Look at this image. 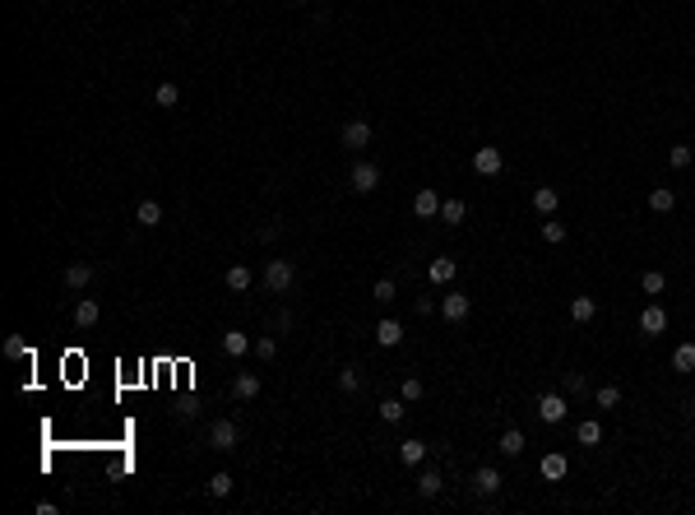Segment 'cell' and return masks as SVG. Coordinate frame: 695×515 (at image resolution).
<instances>
[{
    "label": "cell",
    "mask_w": 695,
    "mask_h": 515,
    "mask_svg": "<svg viewBox=\"0 0 695 515\" xmlns=\"http://www.w3.org/2000/svg\"><path fill=\"white\" fill-rule=\"evenodd\" d=\"M533 209H538L542 218H552V213L561 209V191H556V186H538V191H533Z\"/></svg>",
    "instance_id": "8fae6325"
},
{
    "label": "cell",
    "mask_w": 695,
    "mask_h": 515,
    "mask_svg": "<svg viewBox=\"0 0 695 515\" xmlns=\"http://www.w3.org/2000/svg\"><path fill=\"white\" fill-rule=\"evenodd\" d=\"M348 181H353V191H357V195H371L375 186H380V168H375L371 158H357L353 172H348Z\"/></svg>",
    "instance_id": "3957f363"
},
{
    "label": "cell",
    "mask_w": 695,
    "mask_h": 515,
    "mask_svg": "<svg viewBox=\"0 0 695 515\" xmlns=\"http://www.w3.org/2000/svg\"><path fill=\"white\" fill-rule=\"evenodd\" d=\"M594 316H598V302H594V297H584V292H580V297H570V321L589 325Z\"/></svg>",
    "instance_id": "44dd1931"
},
{
    "label": "cell",
    "mask_w": 695,
    "mask_h": 515,
    "mask_svg": "<svg viewBox=\"0 0 695 515\" xmlns=\"http://www.w3.org/2000/svg\"><path fill=\"white\" fill-rule=\"evenodd\" d=\"M441 204H445V200L431 191V186H422V191L413 195V213H418V218H436V213H441Z\"/></svg>",
    "instance_id": "30bf717a"
},
{
    "label": "cell",
    "mask_w": 695,
    "mask_h": 515,
    "mask_svg": "<svg viewBox=\"0 0 695 515\" xmlns=\"http://www.w3.org/2000/svg\"><path fill=\"white\" fill-rule=\"evenodd\" d=\"M292 283H297V265H292V260H269V265H265V288L269 292L283 297Z\"/></svg>",
    "instance_id": "7a4b0ae2"
},
{
    "label": "cell",
    "mask_w": 695,
    "mask_h": 515,
    "mask_svg": "<svg viewBox=\"0 0 695 515\" xmlns=\"http://www.w3.org/2000/svg\"><path fill=\"white\" fill-rule=\"evenodd\" d=\"M292 5H306V0H292Z\"/></svg>",
    "instance_id": "b9f144b4"
},
{
    "label": "cell",
    "mask_w": 695,
    "mask_h": 515,
    "mask_svg": "<svg viewBox=\"0 0 695 515\" xmlns=\"http://www.w3.org/2000/svg\"><path fill=\"white\" fill-rule=\"evenodd\" d=\"M575 441H580V446H598V441H603V427H598L594 418H584L580 432H575Z\"/></svg>",
    "instance_id": "f1b7e54d"
},
{
    "label": "cell",
    "mask_w": 695,
    "mask_h": 515,
    "mask_svg": "<svg viewBox=\"0 0 695 515\" xmlns=\"http://www.w3.org/2000/svg\"><path fill=\"white\" fill-rule=\"evenodd\" d=\"M422 395H427V385H422L418 376H403V385H399V399H403V404H418Z\"/></svg>",
    "instance_id": "1f68e13d"
},
{
    "label": "cell",
    "mask_w": 695,
    "mask_h": 515,
    "mask_svg": "<svg viewBox=\"0 0 695 515\" xmlns=\"http://www.w3.org/2000/svg\"><path fill=\"white\" fill-rule=\"evenodd\" d=\"M436 492H441V473H436V469L418 473V497H422V502H431Z\"/></svg>",
    "instance_id": "d4e9b609"
},
{
    "label": "cell",
    "mask_w": 695,
    "mask_h": 515,
    "mask_svg": "<svg viewBox=\"0 0 695 515\" xmlns=\"http://www.w3.org/2000/svg\"><path fill=\"white\" fill-rule=\"evenodd\" d=\"M232 395H237V399H255V395H260V376H255V371H237V376H232Z\"/></svg>",
    "instance_id": "5bb4252c"
},
{
    "label": "cell",
    "mask_w": 695,
    "mask_h": 515,
    "mask_svg": "<svg viewBox=\"0 0 695 515\" xmlns=\"http://www.w3.org/2000/svg\"><path fill=\"white\" fill-rule=\"evenodd\" d=\"M371 297H375V302H380V306H389V302H394V297H399V283H394V279H375Z\"/></svg>",
    "instance_id": "4dcf8cb0"
},
{
    "label": "cell",
    "mask_w": 695,
    "mask_h": 515,
    "mask_svg": "<svg viewBox=\"0 0 695 515\" xmlns=\"http://www.w3.org/2000/svg\"><path fill=\"white\" fill-rule=\"evenodd\" d=\"M565 469H570V464H565V455H556V450H552V455H542V464H538V473H542L547 483L565 478Z\"/></svg>",
    "instance_id": "ffe728a7"
},
{
    "label": "cell",
    "mask_w": 695,
    "mask_h": 515,
    "mask_svg": "<svg viewBox=\"0 0 695 515\" xmlns=\"http://www.w3.org/2000/svg\"><path fill=\"white\" fill-rule=\"evenodd\" d=\"M93 274H98V269H93L89 260H75V265H65V279L61 283H65V292H84L93 283Z\"/></svg>",
    "instance_id": "5b68a950"
},
{
    "label": "cell",
    "mask_w": 695,
    "mask_h": 515,
    "mask_svg": "<svg viewBox=\"0 0 695 515\" xmlns=\"http://www.w3.org/2000/svg\"><path fill=\"white\" fill-rule=\"evenodd\" d=\"M668 163L672 168H691V144H672L668 149Z\"/></svg>",
    "instance_id": "60d3db41"
},
{
    "label": "cell",
    "mask_w": 695,
    "mask_h": 515,
    "mask_svg": "<svg viewBox=\"0 0 695 515\" xmlns=\"http://www.w3.org/2000/svg\"><path fill=\"white\" fill-rule=\"evenodd\" d=\"M362 385H366V376H362V367H357V362L339 367V390H343V395H357Z\"/></svg>",
    "instance_id": "e0dca14e"
},
{
    "label": "cell",
    "mask_w": 695,
    "mask_h": 515,
    "mask_svg": "<svg viewBox=\"0 0 695 515\" xmlns=\"http://www.w3.org/2000/svg\"><path fill=\"white\" fill-rule=\"evenodd\" d=\"M640 330H644V335H663V330H668V311H663L658 302H649L640 311Z\"/></svg>",
    "instance_id": "7c38bea8"
},
{
    "label": "cell",
    "mask_w": 695,
    "mask_h": 515,
    "mask_svg": "<svg viewBox=\"0 0 695 515\" xmlns=\"http://www.w3.org/2000/svg\"><path fill=\"white\" fill-rule=\"evenodd\" d=\"M649 209L653 213H672L677 209V191H672V186H653V191H649Z\"/></svg>",
    "instance_id": "ac0fdd59"
},
{
    "label": "cell",
    "mask_w": 695,
    "mask_h": 515,
    "mask_svg": "<svg viewBox=\"0 0 695 515\" xmlns=\"http://www.w3.org/2000/svg\"><path fill=\"white\" fill-rule=\"evenodd\" d=\"M375 344H380V348H399V344H403V325H399V321H380V325H375Z\"/></svg>",
    "instance_id": "2e32d148"
},
{
    "label": "cell",
    "mask_w": 695,
    "mask_h": 515,
    "mask_svg": "<svg viewBox=\"0 0 695 515\" xmlns=\"http://www.w3.org/2000/svg\"><path fill=\"white\" fill-rule=\"evenodd\" d=\"M542 242H547V247H561V242H565V223H556V218H542Z\"/></svg>",
    "instance_id": "e575fe53"
},
{
    "label": "cell",
    "mask_w": 695,
    "mask_h": 515,
    "mask_svg": "<svg viewBox=\"0 0 695 515\" xmlns=\"http://www.w3.org/2000/svg\"><path fill=\"white\" fill-rule=\"evenodd\" d=\"M422 455H427V441H418V437H408L399 446V459H403V464H422Z\"/></svg>",
    "instance_id": "4316f807"
},
{
    "label": "cell",
    "mask_w": 695,
    "mask_h": 515,
    "mask_svg": "<svg viewBox=\"0 0 695 515\" xmlns=\"http://www.w3.org/2000/svg\"><path fill=\"white\" fill-rule=\"evenodd\" d=\"M223 353H227V358L251 353V335H246V330H227V335H223Z\"/></svg>",
    "instance_id": "d6986e66"
},
{
    "label": "cell",
    "mask_w": 695,
    "mask_h": 515,
    "mask_svg": "<svg viewBox=\"0 0 695 515\" xmlns=\"http://www.w3.org/2000/svg\"><path fill=\"white\" fill-rule=\"evenodd\" d=\"M371 144V125L366 121H348L343 125V149H366Z\"/></svg>",
    "instance_id": "4fadbf2b"
},
{
    "label": "cell",
    "mask_w": 695,
    "mask_h": 515,
    "mask_svg": "<svg viewBox=\"0 0 695 515\" xmlns=\"http://www.w3.org/2000/svg\"><path fill=\"white\" fill-rule=\"evenodd\" d=\"M538 418L547 427L565 423V395H538Z\"/></svg>",
    "instance_id": "8992f818"
},
{
    "label": "cell",
    "mask_w": 695,
    "mask_h": 515,
    "mask_svg": "<svg viewBox=\"0 0 695 515\" xmlns=\"http://www.w3.org/2000/svg\"><path fill=\"white\" fill-rule=\"evenodd\" d=\"M594 399H598V409H617L621 404V385H598Z\"/></svg>",
    "instance_id": "ab89813d"
},
{
    "label": "cell",
    "mask_w": 695,
    "mask_h": 515,
    "mask_svg": "<svg viewBox=\"0 0 695 515\" xmlns=\"http://www.w3.org/2000/svg\"><path fill=\"white\" fill-rule=\"evenodd\" d=\"M154 102H158V107H177V102H181V89L167 79V84H158V89H154Z\"/></svg>",
    "instance_id": "f546056e"
},
{
    "label": "cell",
    "mask_w": 695,
    "mask_h": 515,
    "mask_svg": "<svg viewBox=\"0 0 695 515\" xmlns=\"http://www.w3.org/2000/svg\"><path fill=\"white\" fill-rule=\"evenodd\" d=\"M473 172H477V177H496V172H501V149H491V144L473 149Z\"/></svg>",
    "instance_id": "52a82bcc"
},
{
    "label": "cell",
    "mask_w": 695,
    "mask_h": 515,
    "mask_svg": "<svg viewBox=\"0 0 695 515\" xmlns=\"http://www.w3.org/2000/svg\"><path fill=\"white\" fill-rule=\"evenodd\" d=\"M524 446H529V441H524V432H519V427H506V432H501V455H524Z\"/></svg>",
    "instance_id": "603a6c76"
},
{
    "label": "cell",
    "mask_w": 695,
    "mask_h": 515,
    "mask_svg": "<svg viewBox=\"0 0 695 515\" xmlns=\"http://www.w3.org/2000/svg\"><path fill=\"white\" fill-rule=\"evenodd\" d=\"M640 288L649 292V297H658V292L668 288V274H663V269H649V274H644V279H640Z\"/></svg>",
    "instance_id": "74e56055"
},
{
    "label": "cell",
    "mask_w": 695,
    "mask_h": 515,
    "mask_svg": "<svg viewBox=\"0 0 695 515\" xmlns=\"http://www.w3.org/2000/svg\"><path fill=\"white\" fill-rule=\"evenodd\" d=\"M134 223H139V228H158V223H163V204H158V200H139V204H134Z\"/></svg>",
    "instance_id": "9a60e30c"
},
{
    "label": "cell",
    "mask_w": 695,
    "mask_h": 515,
    "mask_svg": "<svg viewBox=\"0 0 695 515\" xmlns=\"http://www.w3.org/2000/svg\"><path fill=\"white\" fill-rule=\"evenodd\" d=\"M375 414H380V423H403V414H408V409H403V399H385Z\"/></svg>",
    "instance_id": "836d02e7"
},
{
    "label": "cell",
    "mask_w": 695,
    "mask_h": 515,
    "mask_svg": "<svg viewBox=\"0 0 695 515\" xmlns=\"http://www.w3.org/2000/svg\"><path fill=\"white\" fill-rule=\"evenodd\" d=\"M0 353H5V358H10V362H19V358H33V348L23 344L19 335H10V339H5V348H0Z\"/></svg>",
    "instance_id": "d6a6232c"
},
{
    "label": "cell",
    "mask_w": 695,
    "mask_h": 515,
    "mask_svg": "<svg viewBox=\"0 0 695 515\" xmlns=\"http://www.w3.org/2000/svg\"><path fill=\"white\" fill-rule=\"evenodd\" d=\"M204 492H209L213 502H218V497H227V492H232V473H213V478L204 483Z\"/></svg>",
    "instance_id": "8d00e7d4"
},
{
    "label": "cell",
    "mask_w": 695,
    "mask_h": 515,
    "mask_svg": "<svg viewBox=\"0 0 695 515\" xmlns=\"http://www.w3.org/2000/svg\"><path fill=\"white\" fill-rule=\"evenodd\" d=\"M463 213H468V209H463V200H445V204H441V223H445V228H459Z\"/></svg>",
    "instance_id": "83f0119b"
},
{
    "label": "cell",
    "mask_w": 695,
    "mask_h": 515,
    "mask_svg": "<svg viewBox=\"0 0 695 515\" xmlns=\"http://www.w3.org/2000/svg\"><path fill=\"white\" fill-rule=\"evenodd\" d=\"M501 483H506V478H501V473L491 469V464L473 469V492H477V497H496V492H501Z\"/></svg>",
    "instance_id": "ba28073f"
},
{
    "label": "cell",
    "mask_w": 695,
    "mask_h": 515,
    "mask_svg": "<svg viewBox=\"0 0 695 515\" xmlns=\"http://www.w3.org/2000/svg\"><path fill=\"white\" fill-rule=\"evenodd\" d=\"M561 390L565 395H584L589 390V376H584V371H565V376H561Z\"/></svg>",
    "instance_id": "d590c367"
},
{
    "label": "cell",
    "mask_w": 695,
    "mask_h": 515,
    "mask_svg": "<svg viewBox=\"0 0 695 515\" xmlns=\"http://www.w3.org/2000/svg\"><path fill=\"white\" fill-rule=\"evenodd\" d=\"M204 441H209L218 455H227V450H237L242 432H237V423H232V418H213V423L204 427Z\"/></svg>",
    "instance_id": "6da1fadb"
},
{
    "label": "cell",
    "mask_w": 695,
    "mask_h": 515,
    "mask_svg": "<svg viewBox=\"0 0 695 515\" xmlns=\"http://www.w3.org/2000/svg\"><path fill=\"white\" fill-rule=\"evenodd\" d=\"M468 311H473V297H468V292L454 288V292H445V297H441V316H445L450 325H459Z\"/></svg>",
    "instance_id": "277c9868"
},
{
    "label": "cell",
    "mask_w": 695,
    "mask_h": 515,
    "mask_svg": "<svg viewBox=\"0 0 695 515\" xmlns=\"http://www.w3.org/2000/svg\"><path fill=\"white\" fill-rule=\"evenodd\" d=\"M223 283H227L232 292H246V288H251V269H246V265H232L227 274H223Z\"/></svg>",
    "instance_id": "cb8c5ba5"
},
{
    "label": "cell",
    "mask_w": 695,
    "mask_h": 515,
    "mask_svg": "<svg viewBox=\"0 0 695 515\" xmlns=\"http://www.w3.org/2000/svg\"><path fill=\"white\" fill-rule=\"evenodd\" d=\"M454 274H459V265H454L450 256H436V260L427 265V279L436 283V288H445V283H454Z\"/></svg>",
    "instance_id": "9c48e42d"
},
{
    "label": "cell",
    "mask_w": 695,
    "mask_h": 515,
    "mask_svg": "<svg viewBox=\"0 0 695 515\" xmlns=\"http://www.w3.org/2000/svg\"><path fill=\"white\" fill-rule=\"evenodd\" d=\"M672 371H695V344H677L672 348Z\"/></svg>",
    "instance_id": "484cf974"
},
{
    "label": "cell",
    "mask_w": 695,
    "mask_h": 515,
    "mask_svg": "<svg viewBox=\"0 0 695 515\" xmlns=\"http://www.w3.org/2000/svg\"><path fill=\"white\" fill-rule=\"evenodd\" d=\"M255 358H260V362H274V358H278V339H274V335L255 339Z\"/></svg>",
    "instance_id": "f35d334b"
},
{
    "label": "cell",
    "mask_w": 695,
    "mask_h": 515,
    "mask_svg": "<svg viewBox=\"0 0 695 515\" xmlns=\"http://www.w3.org/2000/svg\"><path fill=\"white\" fill-rule=\"evenodd\" d=\"M98 316H102V306L93 302V297H84V302L75 306V325H79V330H93V325H98Z\"/></svg>",
    "instance_id": "7402d4cb"
}]
</instances>
